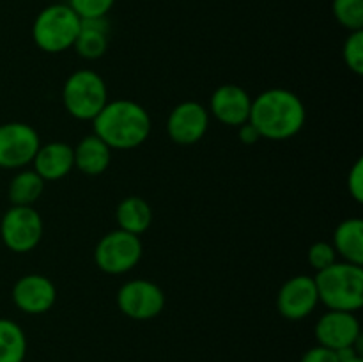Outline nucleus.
I'll list each match as a JSON object with an SVG mask.
<instances>
[{
	"label": "nucleus",
	"mask_w": 363,
	"mask_h": 362,
	"mask_svg": "<svg viewBox=\"0 0 363 362\" xmlns=\"http://www.w3.org/2000/svg\"><path fill=\"white\" fill-rule=\"evenodd\" d=\"M250 121L261 138L287 141L300 133L307 121V110L300 96L289 89H268L252 99Z\"/></svg>",
	"instance_id": "1"
},
{
	"label": "nucleus",
	"mask_w": 363,
	"mask_h": 362,
	"mask_svg": "<svg viewBox=\"0 0 363 362\" xmlns=\"http://www.w3.org/2000/svg\"><path fill=\"white\" fill-rule=\"evenodd\" d=\"M94 135L110 149H135L151 135L152 121L147 110L133 99H113L92 119Z\"/></svg>",
	"instance_id": "2"
},
{
	"label": "nucleus",
	"mask_w": 363,
	"mask_h": 362,
	"mask_svg": "<svg viewBox=\"0 0 363 362\" xmlns=\"http://www.w3.org/2000/svg\"><path fill=\"white\" fill-rule=\"evenodd\" d=\"M318 297L328 311L357 312L363 305V268L347 261H335L314 277Z\"/></svg>",
	"instance_id": "3"
},
{
	"label": "nucleus",
	"mask_w": 363,
	"mask_h": 362,
	"mask_svg": "<svg viewBox=\"0 0 363 362\" xmlns=\"http://www.w3.org/2000/svg\"><path fill=\"white\" fill-rule=\"evenodd\" d=\"M82 20L67 4H52L35 16L32 39L46 53H62L73 48L80 34Z\"/></svg>",
	"instance_id": "4"
},
{
	"label": "nucleus",
	"mask_w": 363,
	"mask_h": 362,
	"mask_svg": "<svg viewBox=\"0 0 363 362\" xmlns=\"http://www.w3.org/2000/svg\"><path fill=\"white\" fill-rule=\"evenodd\" d=\"M62 103L74 119L92 121L108 103V87L96 71L78 70L64 84Z\"/></svg>",
	"instance_id": "5"
},
{
	"label": "nucleus",
	"mask_w": 363,
	"mask_h": 362,
	"mask_svg": "<svg viewBox=\"0 0 363 362\" xmlns=\"http://www.w3.org/2000/svg\"><path fill=\"white\" fill-rule=\"evenodd\" d=\"M144 254V247L137 234L116 229L106 233L94 248V261L101 272L110 275L131 272Z\"/></svg>",
	"instance_id": "6"
},
{
	"label": "nucleus",
	"mask_w": 363,
	"mask_h": 362,
	"mask_svg": "<svg viewBox=\"0 0 363 362\" xmlns=\"http://www.w3.org/2000/svg\"><path fill=\"white\" fill-rule=\"evenodd\" d=\"M0 238L11 252L34 251L43 238V219L32 206H11L0 220Z\"/></svg>",
	"instance_id": "7"
},
{
	"label": "nucleus",
	"mask_w": 363,
	"mask_h": 362,
	"mask_svg": "<svg viewBox=\"0 0 363 362\" xmlns=\"http://www.w3.org/2000/svg\"><path fill=\"white\" fill-rule=\"evenodd\" d=\"M41 138L30 124L11 121L0 124V169H23L32 163Z\"/></svg>",
	"instance_id": "8"
},
{
	"label": "nucleus",
	"mask_w": 363,
	"mask_h": 362,
	"mask_svg": "<svg viewBox=\"0 0 363 362\" xmlns=\"http://www.w3.org/2000/svg\"><path fill=\"white\" fill-rule=\"evenodd\" d=\"M165 302V293L162 287L147 279L130 280L117 291L119 311L137 322H147L162 314Z\"/></svg>",
	"instance_id": "9"
},
{
	"label": "nucleus",
	"mask_w": 363,
	"mask_h": 362,
	"mask_svg": "<svg viewBox=\"0 0 363 362\" xmlns=\"http://www.w3.org/2000/svg\"><path fill=\"white\" fill-rule=\"evenodd\" d=\"M318 344L330 350L357 346L362 351V329L354 312L328 311L318 319L314 327Z\"/></svg>",
	"instance_id": "10"
},
{
	"label": "nucleus",
	"mask_w": 363,
	"mask_h": 362,
	"mask_svg": "<svg viewBox=\"0 0 363 362\" xmlns=\"http://www.w3.org/2000/svg\"><path fill=\"white\" fill-rule=\"evenodd\" d=\"M319 297L314 277L294 275L282 284L277 295V309L291 322H298L314 312Z\"/></svg>",
	"instance_id": "11"
},
{
	"label": "nucleus",
	"mask_w": 363,
	"mask_h": 362,
	"mask_svg": "<svg viewBox=\"0 0 363 362\" xmlns=\"http://www.w3.org/2000/svg\"><path fill=\"white\" fill-rule=\"evenodd\" d=\"M209 128V112L202 103L183 102L174 106L167 119V133L179 146L197 144Z\"/></svg>",
	"instance_id": "12"
},
{
	"label": "nucleus",
	"mask_w": 363,
	"mask_h": 362,
	"mask_svg": "<svg viewBox=\"0 0 363 362\" xmlns=\"http://www.w3.org/2000/svg\"><path fill=\"white\" fill-rule=\"evenodd\" d=\"M13 302L25 314H45L55 305L57 287L48 277L28 273L14 283Z\"/></svg>",
	"instance_id": "13"
},
{
	"label": "nucleus",
	"mask_w": 363,
	"mask_h": 362,
	"mask_svg": "<svg viewBox=\"0 0 363 362\" xmlns=\"http://www.w3.org/2000/svg\"><path fill=\"white\" fill-rule=\"evenodd\" d=\"M209 110L225 126L240 128L250 119L252 98L243 87L234 84L220 85L211 94Z\"/></svg>",
	"instance_id": "14"
},
{
	"label": "nucleus",
	"mask_w": 363,
	"mask_h": 362,
	"mask_svg": "<svg viewBox=\"0 0 363 362\" xmlns=\"http://www.w3.org/2000/svg\"><path fill=\"white\" fill-rule=\"evenodd\" d=\"M32 165L43 181L62 180L74 169L73 148L59 141L41 144L32 160Z\"/></svg>",
	"instance_id": "15"
},
{
	"label": "nucleus",
	"mask_w": 363,
	"mask_h": 362,
	"mask_svg": "<svg viewBox=\"0 0 363 362\" xmlns=\"http://www.w3.org/2000/svg\"><path fill=\"white\" fill-rule=\"evenodd\" d=\"M110 23L105 18H87L82 20L80 34L74 41L73 48L82 59L96 60L101 59L108 50Z\"/></svg>",
	"instance_id": "16"
},
{
	"label": "nucleus",
	"mask_w": 363,
	"mask_h": 362,
	"mask_svg": "<svg viewBox=\"0 0 363 362\" xmlns=\"http://www.w3.org/2000/svg\"><path fill=\"white\" fill-rule=\"evenodd\" d=\"M73 153L74 167L87 176H99L112 162V149L94 133L82 138L77 148H73Z\"/></svg>",
	"instance_id": "17"
},
{
	"label": "nucleus",
	"mask_w": 363,
	"mask_h": 362,
	"mask_svg": "<svg viewBox=\"0 0 363 362\" xmlns=\"http://www.w3.org/2000/svg\"><path fill=\"white\" fill-rule=\"evenodd\" d=\"M333 248L337 256L353 265H363V220L346 219L337 226L333 233Z\"/></svg>",
	"instance_id": "18"
},
{
	"label": "nucleus",
	"mask_w": 363,
	"mask_h": 362,
	"mask_svg": "<svg viewBox=\"0 0 363 362\" xmlns=\"http://www.w3.org/2000/svg\"><path fill=\"white\" fill-rule=\"evenodd\" d=\"M116 220L119 229L140 236L152 224L151 204L145 199L130 195V197L123 199L117 206Z\"/></svg>",
	"instance_id": "19"
},
{
	"label": "nucleus",
	"mask_w": 363,
	"mask_h": 362,
	"mask_svg": "<svg viewBox=\"0 0 363 362\" xmlns=\"http://www.w3.org/2000/svg\"><path fill=\"white\" fill-rule=\"evenodd\" d=\"M43 190H45V181L41 180V176L34 169H23L11 180L7 197L11 206H32L41 197Z\"/></svg>",
	"instance_id": "20"
},
{
	"label": "nucleus",
	"mask_w": 363,
	"mask_h": 362,
	"mask_svg": "<svg viewBox=\"0 0 363 362\" xmlns=\"http://www.w3.org/2000/svg\"><path fill=\"white\" fill-rule=\"evenodd\" d=\"M27 357V336L16 322L0 318V362H23Z\"/></svg>",
	"instance_id": "21"
},
{
	"label": "nucleus",
	"mask_w": 363,
	"mask_h": 362,
	"mask_svg": "<svg viewBox=\"0 0 363 362\" xmlns=\"http://www.w3.org/2000/svg\"><path fill=\"white\" fill-rule=\"evenodd\" d=\"M332 11L344 28L363 31V0H333Z\"/></svg>",
	"instance_id": "22"
},
{
	"label": "nucleus",
	"mask_w": 363,
	"mask_h": 362,
	"mask_svg": "<svg viewBox=\"0 0 363 362\" xmlns=\"http://www.w3.org/2000/svg\"><path fill=\"white\" fill-rule=\"evenodd\" d=\"M342 59L353 73L363 75V31L350 32L342 46Z\"/></svg>",
	"instance_id": "23"
},
{
	"label": "nucleus",
	"mask_w": 363,
	"mask_h": 362,
	"mask_svg": "<svg viewBox=\"0 0 363 362\" xmlns=\"http://www.w3.org/2000/svg\"><path fill=\"white\" fill-rule=\"evenodd\" d=\"M113 4L116 0H69L67 6L77 13L80 20H87V18H105Z\"/></svg>",
	"instance_id": "24"
},
{
	"label": "nucleus",
	"mask_w": 363,
	"mask_h": 362,
	"mask_svg": "<svg viewBox=\"0 0 363 362\" xmlns=\"http://www.w3.org/2000/svg\"><path fill=\"white\" fill-rule=\"evenodd\" d=\"M308 263H311L312 268L315 272H321V270L328 268L333 263L337 261V252L333 248L332 243L328 241H315L311 248H308Z\"/></svg>",
	"instance_id": "25"
},
{
	"label": "nucleus",
	"mask_w": 363,
	"mask_h": 362,
	"mask_svg": "<svg viewBox=\"0 0 363 362\" xmlns=\"http://www.w3.org/2000/svg\"><path fill=\"white\" fill-rule=\"evenodd\" d=\"M347 190L357 202L363 201V160L358 158L347 174Z\"/></svg>",
	"instance_id": "26"
},
{
	"label": "nucleus",
	"mask_w": 363,
	"mask_h": 362,
	"mask_svg": "<svg viewBox=\"0 0 363 362\" xmlns=\"http://www.w3.org/2000/svg\"><path fill=\"white\" fill-rule=\"evenodd\" d=\"M300 362H340V358L335 350H330V348L318 344V346H312L311 350L305 351L301 355Z\"/></svg>",
	"instance_id": "27"
},
{
	"label": "nucleus",
	"mask_w": 363,
	"mask_h": 362,
	"mask_svg": "<svg viewBox=\"0 0 363 362\" xmlns=\"http://www.w3.org/2000/svg\"><path fill=\"white\" fill-rule=\"evenodd\" d=\"M238 130H240L238 133H240V141L243 142V144L252 146V144H255V142L261 141V133H259L257 128H255L250 121H247L245 124H241Z\"/></svg>",
	"instance_id": "28"
},
{
	"label": "nucleus",
	"mask_w": 363,
	"mask_h": 362,
	"mask_svg": "<svg viewBox=\"0 0 363 362\" xmlns=\"http://www.w3.org/2000/svg\"><path fill=\"white\" fill-rule=\"evenodd\" d=\"M344 362H363V357H354V358H350V361H344Z\"/></svg>",
	"instance_id": "29"
}]
</instances>
